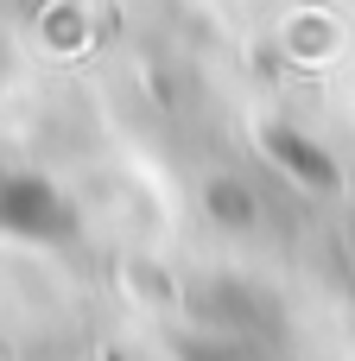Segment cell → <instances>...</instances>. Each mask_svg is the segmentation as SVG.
I'll return each instance as SVG.
<instances>
[{
    "label": "cell",
    "mask_w": 355,
    "mask_h": 361,
    "mask_svg": "<svg viewBox=\"0 0 355 361\" xmlns=\"http://www.w3.org/2000/svg\"><path fill=\"white\" fill-rule=\"evenodd\" d=\"M0 222L19 228V235H57L64 209H57V197H51L44 184H32V178H0Z\"/></svg>",
    "instance_id": "1"
}]
</instances>
